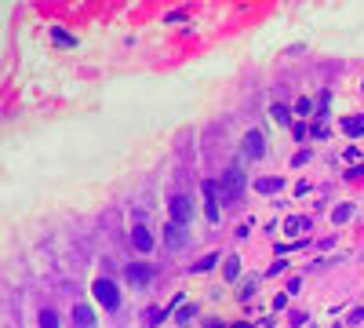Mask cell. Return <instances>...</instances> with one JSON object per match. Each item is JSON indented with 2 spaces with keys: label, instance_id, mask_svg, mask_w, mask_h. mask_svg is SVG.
<instances>
[{
  "label": "cell",
  "instance_id": "cell-16",
  "mask_svg": "<svg viewBox=\"0 0 364 328\" xmlns=\"http://www.w3.org/2000/svg\"><path fill=\"white\" fill-rule=\"evenodd\" d=\"M299 230H310V219H288V233H299Z\"/></svg>",
  "mask_w": 364,
  "mask_h": 328
},
{
  "label": "cell",
  "instance_id": "cell-21",
  "mask_svg": "<svg viewBox=\"0 0 364 328\" xmlns=\"http://www.w3.org/2000/svg\"><path fill=\"white\" fill-rule=\"evenodd\" d=\"M292 135H295V139H306V135H310V128H306V124H295V128H292Z\"/></svg>",
  "mask_w": 364,
  "mask_h": 328
},
{
  "label": "cell",
  "instance_id": "cell-7",
  "mask_svg": "<svg viewBox=\"0 0 364 328\" xmlns=\"http://www.w3.org/2000/svg\"><path fill=\"white\" fill-rule=\"evenodd\" d=\"M164 241H168V248H171V252H179L182 244H186V226H179V223H168V230H164Z\"/></svg>",
  "mask_w": 364,
  "mask_h": 328
},
{
  "label": "cell",
  "instance_id": "cell-4",
  "mask_svg": "<svg viewBox=\"0 0 364 328\" xmlns=\"http://www.w3.org/2000/svg\"><path fill=\"white\" fill-rule=\"evenodd\" d=\"M240 153H244V160H259V157L266 153V139H262L259 128L244 135V142H240Z\"/></svg>",
  "mask_w": 364,
  "mask_h": 328
},
{
  "label": "cell",
  "instance_id": "cell-6",
  "mask_svg": "<svg viewBox=\"0 0 364 328\" xmlns=\"http://www.w3.org/2000/svg\"><path fill=\"white\" fill-rule=\"evenodd\" d=\"M124 277H128L131 284H149V277H153V266H146V263H131V266L124 270Z\"/></svg>",
  "mask_w": 364,
  "mask_h": 328
},
{
  "label": "cell",
  "instance_id": "cell-5",
  "mask_svg": "<svg viewBox=\"0 0 364 328\" xmlns=\"http://www.w3.org/2000/svg\"><path fill=\"white\" fill-rule=\"evenodd\" d=\"M200 193H204V215H208V223H219V183H204Z\"/></svg>",
  "mask_w": 364,
  "mask_h": 328
},
{
  "label": "cell",
  "instance_id": "cell-17",
  "mask_svg": "<svg viewBox=\"0 0 364 328\" xmlns=\"http://www.w3.org/2000/svg\"><path fill=\"white\" fill-rule=\"evenodd\" d=\"M168 314H171V306H160V310H153V314H149V324H160Z\"/></svg>",
  "mask_w": 364,
  "mask_h": 328
},
{
  "label": "cell",
  "instance_id": "cell-11",
  "mask_svg": "<svg viewBox=\"0 0 364 328\" xmlns=\"http://www.w3.org/2000/svg\"><path fill=\"white\" fill-rule=\"evenodd\" d=\"M73 317H76V324H84V328H91V324H95L91 306H76V310H73Z\"/></svg>",
  "mask_w": 364,
  "mask_h": 328
},
{
  "label": "cell",
  "instance_id": "cell-15",
  "mask_svg": "<svg viewBox=\"0 0 364 328\" xmlns=\"http://www.w3.org/2000/svg\"><path fill=\"white\" fill-rule=\"evenodd\" d=\"M350 215H353V208H350V204H339V208H335V215H332V219H335V223H346Z\"/></svg>",
  "mask_w": 364,
  "mask_h": 328
},
{
  "label": "cell",
  "instance_id": "cell-20",
  "mask_svg": "<svg viewBox=\"0 0 364 328\" xmlns=\"http://www.w3.org/2000/svg\"><path fill=\"white\" fill-rule=\"evenodd\" d=\"M55 40H62V44H66V48H69V44H73V37H69V33H66V29H55Z\"/></svg>",
  "mask_w": 364,
  "mask_h": 328
},
{
  "label": "cell",
  "instance_id": "cell-9",
  "mask_svg": "<svg viewBox=\"0 0 364 328\" xmlns=\"http://www.w3.org/2000/svg\"><path fill=\"white\" fill-rule=\"evenodd\" d=\"M342 132H346L350 139H360V135H364V117H346V120H342Z\"/></svg>",
  "mask_w": 364,
  "mask_h": 328
},
{
  "label": "cell",
  "instance_id": "cell-18",
  "mask_svg": "<svg viewBox=\"0 0 364 328\" xmlns=\"http://www.w3.org/2000/svg\"><path fill=\"white\" fill-rule=\"evenodd\" d=\"M310 110H313V102H310V99H299V102H295V113H302V117H306Z\"/></svg>",
  "mask_w": 364,
  "mask_h": 328
},
{
  "label": "cell",
  "instance_id": "cell-1",
  "mask_svg": "<svg viewBox=\"0 0 364 328\" xmlns=\"http://www.w3.org/2000/svg\"><path fill=\"white\" fill-rule=\"evenodd\" d=\"M219 190H222L229 201H237L240 193H244V164H240V160H233L229 168L222 172V183H219Z\"/></svg>",
  "mask_w": 364,
  "mask_h": 328
},
{
  "label": "cell",
  "instance_id": "cell-3",
  "mask_svg": "<svg viewBox=\"0 0 364 328\" xmlns=\"http://www.w3.org/2000/svg\"><path fill=\"white\" fill-rule=\"evenodd\" d=\"M91 292H95V299H99L106 310H117V306H120V292H117V284H113V281L99 277V281L91 284Z\"/></svg>",
  "mask_w": 364,
  "mask_h": 328
},
{
  "label": "cell",
  "instance_id": "cell-14",
  "mask_svg": "<svg viewBox=\"0 0 364 328\" xmlns=\"http://www.w3.org/2000/svg\"><path fill=\"white\" fill-rule=\"evenodd\" d=\"M273 120H280V124H288V120H292V110H288V106H273Z\"/></svg>",
  "mask_w": 364,
  "mask_h": 328
},
{
  "label": "cell",
  "instance_id": "cell-22",
  "mask_svg": "<svg viewBox=\"0 0 364 328\" xmlns=\"http://www.w3.org/2000/svg\"><path fill=\"white\" fill-rule=\"evenodd\" d=\"M306 160H310V150H299V153H295V160H292V164H306Z\"/></svg>",
  "mask_w": 364,
  "mask_h": 328
},
{
  "label": "cell",
  "instance_id": "cell-19",
  "mask_svg": "<svg viewBox=\"0 0 364 328\" xmlns=\"http://www.w3.org/2000/svg\"><path fill=\"white\" fill-rule=\"evenodd\" d=\"M212 266H215V256H204V259L197 263V274H200V270H212Z\"/></svg>",
  "mask_w": 364,
  "mask_h": 328
},
{
  "label": "cell",
  "instance_id": "cell-13",
  "mask_svg": "<svg viewBox=\"0 0 364 328\" xmlns=\"http://www.w3.org/2000/svg\"><path fill=\"white\" fill-rule=\"evenodd\" d=\"M40 328H62L59 314H55V310H40Z\"/></svg>",
  "mask_w": 364,
  "mask_h": 328
},
{
  "label": "cell",
  "instance_id": "cell-12",
  "mask_svg": "<svg viewBox=\"0 0 364 328\" xmlns=\"http://www.w3.org/2000/svg\"><path fill=\"white\" fill-rule=\"evenodd\" d=\"M222 274H226L229 281H237V274H240V259H237V256H229V259H222Z\"/></svg>",
  "mask_w": 364,
  "mask_h": 328
},
{
  "label": "cell",
  "instance_id": "cell-8",
  "mask_svg": "<svg viewBox=\"0 0 364 328\" xmlns=\"http://www.w3.org/2000/svg\"><path fill=\"white\" fill-rule=\"evenodd\" d=\"M131 244H135V252H142V256L153 252V237H149V230H146V226H135V230H131Z\"/></svg>",
  "mask_w": 364,
  "mask_h": 328
},
{
  "label": "cell",
  "instance_id": "cell-2",
  "mask_svg": "<svg viewBox=\"0 0 364 328\" xmlns=\"http://www.w3.org/2000/svg\"><path fill=\"white\" fill-rule=\"evenodd\" d=\"M168 212H171V223L186 226V223L193 219V197H189V193H175L171 204H168Z\"/></svg>",
  "mask_w": 364,
  "mask_h": 328
},
{
  "label": "cell",
  "instance_id": "cell-10",
  "mask_svg": "<svg viewBox=\"0 0 364 328\" xmlns=\"http://www.w3.org/2000/svg\"><path fill=\"white\" fill-rule=\"evenodd\" d=\"M255 190H259V193H277V190H284V179H277V175L259 179V183H255Z\"/></svg>",
  "mask_w": 364,
  "mask_h": 328
}]
</instances>
